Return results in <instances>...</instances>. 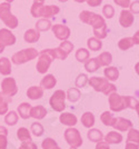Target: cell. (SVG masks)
<instances>
[{
	"mask_svg": "<svg viewBox=\"0 0 139 149\" xmlns=\"http://www.w3.org/2000/svg\"><path fill=\"white\" fill-rule=\"evenodd\" d=\"M81 93L79 91L78 88H70L69 90L66 93V98L69 100L70 102H76L80 99Z\"/></svg>",
	"mask_w": 139,
	"mask_h": 149,
	"instance_id": "obj_27",
	"label": "cell"
},
{
	"mask_svg": "<svg viewBox=\"0 0 139 149\" xmlns=\"http://www.w3.org/2000/svg\"><path fill=\"white\" fill-rule=\"evenodd\" d=\"M104 74H105V77L109 81H115L119 78V70L116 67H107L105 69Z\"/></svg>",
	"mask_w": 139,
	"mask_h": 149,
	"instance_id": "obj_26",
	"label": "cell"
},
{
	"mask_svg": "<svg viewBox=\"0 0 139 149\" xmlns=\"http://www.w3.org/2000/svg\"><path fill=\"white\" fill-rule=\"evenodd\" d=\"M96 149H110V147H109V143H108L100 140L96 145Z\"/></svg>",
	"mask_w": 139,
	"mask_h": 149,
	"instance_id": "obj_48",
	"label": "cell"
},
{
	"mask_svg": "<svg viewBox=\"0 0 139 149\" xmlns=\"http://www.w3.org/2000/svg\"><path fill=\"white\" fill-rule=\"evenodd\" d=\"M111 127H114L115 129L118 131H128L130 128H133V123L126 118L117 117L114 119V123L111 125Z\"/></svg>",
	"mask_w": 139,
	"mask_h": 149,
	"instance_id": "obj_12",
	"label": "cell"
},
{
	"mask_svg": "<svg viewBox=\"0 0 139 149\" xmlns=\"http://www.w3.org/2000/svg\"><path fill=\"white\" fill-rule=\"evenodd\" d=\"M40 38V32L36 29H28L24 35V39H25L26 42H29V44H35L37 42Z\"/></svg>",
	"mask_w": 139,
	"mask_h": 149,
	"instance_id": "obj_18",
	"label": "cell"
},
{
	"mask_svg": "<svg viewBox=\"0 0 139 149\" xmlns=\"http://www.w3.org/2000/svg\"><path fill=\"white\" fill-rule=\"evenodd\" d=\"M13 1H15V0H6V2H8V3H11Z\"/></svg>",
	"mask_w": 139,
	"mask_h": 149,
	"instance_id": "obj_55",
	"label": "cell"
},
{
	"mask_svg": "<svg viewBox=\"0 0 139 149\" xmlns=\"http://www.w3.org/2000/svg\"><path fill=\"white\" fill-rule=\"evenodd\" d=\"M79 19L83 24L90 25L94 29V35L98 39H105L107 37V25L104 17L95 13H90L88 10H83L79 15Z\"/></svg>",
	"mask_w": 139,
	"mask_h": 149,
	"instance_id": "obj_1",
	"label": "cell"
},
{
	"mask_svg": "<svg viewBox=\"0 0 139 149\" xmlns=\"http://www.w3.org/2000/svg\"><path fill=\"white\" fill-rule=\"evenodd\" d=\"M59 48L63 50L66 55H69L70 52L72 51V49H74V45L71 44L70 41H68V40H63V42L60 44Z\"/></svg>",
	"mask_w": 139,
	"mask_h": 149,
	"instance_id": "obj_42",
	"label": "cell"
},
{
	"mask_svg": "<svg viewBox=\"0 0 139 149\" xmlns=\"http://www.w3.org/2000/svg\"><path fill=\"white\" fill-rule=\"evenodd\" d=\"M0 74L3 76H9L11 74V62L7 57L0 58Z\"/></svg>",
	"mask_w": 139,
	"mask_h": 149,
	"instance_id": "obj_19",
	"label": "cell"
},
{
	"mask_svg": "<svg viewBox=\"0 0 139 149\" xmlns=\"http://www.w3.org/2000/svg\"><path fill=\"white\" fill-rule=\"evenodd\" d=\"M114 2L117 6L121 7L124 9H126L127 7H129L130 5V0H114Z\"/></svg>",
	"mask_w": 139,
	"mask_h": 149,
	"instance_id": "obj_45",
	"label": "cell"
},
{
	"mask_svg": "<svg viewBox=\"0 0 139 149\" xmlns=\"http://www.w3.org/2000/svg\"><path fill=\"white\" fill-rule=\"evenodd\" d=\"M3 51H5V46L0 42V54H2Z\"/></svg>",
	"mask_w": 139,
	"mask_h": 149,
	"instance_id": "obj_53",
	"label": "cell"
},
{
	"mask_svg": "<svg viewBox=\"0 0 139 149\" xmlns=\"http://www.w3.org/2000/svg\"><path fill=\"white\" fill-rule=\"evenodd\" d=\"M125 105L126 108H130V109H135L138 112V99L131 97V96H125Z\"/></svg>",
	"mask_w": 139,
	"mask_h": 149,
	"instance_id": "obj_33",
	"label": "cell"
},
{
	"mask_svg": "<svg viewBox=\"0 0 139 149\" xmlns=\"http://www.w3.org/2000/svg\"><path fill=\"white\" fill-rule=\"evenodd\" d=\"M0 42L6 46H13L16 44V36L9 29H0Z\"/></svg>",
	"mask_w": 139,
	"mask_h": 149,
	"instance_id": "obj_13",
	"label": "cell"
},
{
	"mask_svg": "<svg viewBox=\"0 0 139 149\" xmlns=\"http://www.w3.org/2000/svg\"><path fill=\"white\" fill-rule=\"evenodd\" d=\"M9 102H11V97L0 93V115H5V113L8 112Z\"/></svg>",
	"mask_w": 139,
	"mask_h": 149,
	"instance_id": "obj_25",
	"label": "cell"
},
{
	"mask_svg": "<svg viewBox=\"0 0 139 149\" xmlns=\"http://www.w3.org/2000/svg\"><path fill=\"white\" fill-rule=\"evenodd\" d=\"M105 141L109 145L111 143H120L122 141V136L117 131H110L105 136Z\"/></svg>",
	"mask_w": 139,
	"mask_h": 149,
	"instance_id": "obj_22",
	"label": "cell"
},
{
	"mask_svg": "<svg viewBox=\"0 0 139 149\" xmlns=\"http://www.w3.org/2000/svg\"><path fill=\"white\" fill-rule=\"evenodd\" d=\"M47 115V109L44 106H36V107H31L30 108V117L35 119H44Z\"/></svg>",
	"mask_w": 139,
	"mask_h": 149,
	"instance_id": "obj_17",
	"label": "cell"
},
{
	"mask_svg": "<svg viewBox=\"0 0 139 149\" xmlns=\"http://www.w3.org/2000/svg\"><path fill=\"white\" fill-rule=\"evenodd\" d=\"M65 100H66V93L61 89H59V90H56L52 93V96L49 99V104H50V107L55 111L63 112L66 108Z\"/></svg>",
	"mask_w": 139,
	"mask_h": 149,
	"instance_id": "obj_6",
	"label": "cell"
},
{
	"mask_svg": "<svg viewBox=\"0 0 139 149\" xmlns=\"http://www.w3.org/2000/svg\"><path fill=\"white\" fill-rule=\"evenodd\" d=\"M109 96V107L111 109V111L118 112L121 111L124 109H126V105H125V96H120L116 93H111L108 95Z\"/></svg>",
	"mask_w": 139,
	"mask_h": 149,
	"instance_id": "obj_9",
	"label": "cell"
},
{
	"mask_svg": "<svg viewBox=\"0 0 139 149\" xmlns=\"http://www.w3.org/2000/svg\"><path fill=\"white\" fill-rule=\"evenodd\" d=\"M133 46V39L130 37H126L120 39L119 42H118V48L120 50H128L129 48H131Z\"/></svg>",
	"mask_w": 139,
	"mask_h": 149,
	"instance_id": "obj_35",
	"label": "cell"
},
{
	"mask_svg": "<svg viewBox=\"0 0 139 149\" xmlns=\"http://www.w3.org/2000/svg\"><path fill=\"white\" fill-rule=\"evenodd\" d=\"M38 51L35 48H27V49H22L13 54V58H11V62L15 65H22L26 62L33 60L35 58L38 57Z\"/></svg>",
	"mask_w": 139,
	"mask_h": 149,
	"instance_id": "obj_5",
	"label": "cell"
},
{
	"mask_svg": "<svg viewBox=\"0 0 139 149\" xmlns=\"http://www.w3.org/2000/svg\"><path fill=\"white\" fill-rule=\"evenodd\" d=\"M88 84L95 89L96 91L105 93L106 96L116 91V86L113 85V84H110L107 78L91 77L90 79H88Z\"/></svg>",
	"mask_w": 139,
	"mask_h": 149,
	"instance_id": "obj_3",
	"label": "cell"
},
{
	"mask_svg": "<svg viewBox=\"0 0 139 149\" xmlns=\"http://www.w3.org/2000/svg\"><path fill=\"white\" fill-rule=\"evenodd\" d=\"M18 113L16 111H10L8 112L6 115V117H5V123L7 125H9V126H15V125L18 123Z\"/></svg>",
	"mask_w": 139,
	"mask_h": 149,
	"instance_id": "obj_34",
	"label": "cell"
},
{
	"mask_svg": "<svg viewBox=\"0 0 139 149\" xmlns=\"http://www.w3.org/2000/svg\"><path fill=\"white\" fill-rule=\"evenodd\" d=\"M138 36H139V32L137 31L136 33H135V36H133L131 39H133V45H138L139 44V40H138Z\"/></svg>",
	"mask_w": 139,
	"mask_h": 149,
	"instance_id": "obj_51",
	"label": "cell"
},
{
	"mask_svg": "<svg viewBox=\"0 0 139 149\" xmlns=\"http://www.w3.org/2000/svg\"><path fill=\"white\" fill-rule=\"evenodd\" d=\"M57 84V79L55 78L54 74H46L42 80H41V87L44 89H52Z\"/></svg>",
	"mask_w": 139,
	"mask_h": 149,
	"instance_id": "obj_20",
	"label": "cell"
},
{
	"mask_svg": "<svg viewBox=\"0 0 139 149\" xmlns=\"http://www.w3.org/2000/svg\"><path fill=\"white\" fill-rule=\"evenodd\" d=\"M87 46H88L89 50H91V51H98V50L101 49L102 42L100 41V39L92 37V38H89L88 40H87Z\"/></svg>",
	"mask_w": 139,
	"mask_h": 149,
	"instance_id": "obj_28",
	"label": "cell"
},
{
	"mask_svg": "<svg viewBox=\"0 0 139 149\" xmlns=\"http://www.w3.org/2000/svg\"><path fill=\"white\" fill-rule=\"evenodd\" d=\"M19 149H38V147L32 140H29V141H22Z\"/></svg>",
	"mask_w": 139,
	"mask_h": 149,
	"instance_id": "obj_44",
	"label": "cell"
},
{
	"mask_svg": "<svg viewBox=\"0 0 139 149\" xmlns=\"http://www.w3.org/2000/svg\"><path fill=\"white\" fill-rule=\"evenodd\" d=\"M51 30L54 32L55 37L59 39V40H68L70 37V29L69 27L63 24H57V25H51Z\"/></svg>",
	"mask_w": 139,
	"mask_h": 149,
	"instance_id": "obj_11",
	"label": "cell"
},
{
	"mask_svg": "<svg viewBox=\"0 0 139 149\" xmlns=\"http://www.w3.org/2000/svg\"><path fill=\"white\" fill-rule=\"evenodd\" d=\"M98 59V61L100 63V66H104V67H108L111 61H113V56H111V54H109V52H102L99 55V57L97 58Z\"/></svg>",
	"mask_w": 139,
	"mask_h": 149,
	"instance_id": "obj_30",
	"label": "cell"
},
{
	"mask_svg": "<svg viewBox=\"0 0 139 149\" xmlns=\"http://www.w3.org/2000/svg\"><path fill=\"white\" fill-rule=\"evenodd\" d=\"M38 61L36 65V69L39 74H46L48 71V69L50 67L51 62H52V57L49 55V52L47 51V49L40 51L38 54Z\"/></svg>",
	"mask_w": 139,
	"mask_h": 149,
	"instance_id": "obj_7",
	"label": "cell"
},
{
	"mask_svg": "<svg viewBox=\"0 0 139 149\" xmlns=\"http://www.w3.org/2000/svg\"><path fill=\"white\" fill-rule=\"evenodd\" d=\"M17 137L19 138V140L21 141H29V140H32L31 139V135H30V131L28 130L25 127H21L17 130Z\"/></svg>",
	"mask_w": 139,
	"mask_h": 149,
	"instance_id": "obj_31",
	"label": "cell"
},
{
	"mask_svg": "<svg viewBox=\"0 0 139 149\" xmlns=\"http://www.w3.org/2000/svg\"><path fill=\"white\" fill-rule=\"evenodd\" d=\"M76 2H78V3H82V2H85L86 0H75Z\"/></svg>",
	"mask_w": 139,
	"mask_h": 149,
	"instance_id": "obj_54",
	"label": "cell"
},
{
	"mask_svg": "<svg viewBox=\"0 0 139 149\" xmlns=\"http://www.w3.org/2000/svg\"><path fill=\"white\" fill-rule=\"evenodd\" d=\"M135 21V17H133V13H131L129 10L124 9L119 16V24L121 25V27L124 28H129L130 26L133 24Z\"/></svg>",
	"mask_w": 139,
	"mask_h": 149,
	"instance_id": "obj_14",
	"label": "cell"
},
{
	"mask_svg": "<svg viewBox=\"0 0 139 149\" xmlns=\"http://www.w3.org/2000/svg\"><path fill=\"white\" fill-rule=\"evenodd\" d=\"M88 84V77H87V74H80L78 77H77L76 79V86L78 88H82L85 87L86 85Z\"/></svg>",
	"mask_w": 139,
	"mask_h": 149,
	"instance_id": "obj_43",
	"label": "cell"
},
{
	"mask_svg": "<svg viewBox=\"0 0 139 149\" xmlns=\"http://www.w3.org/2000/svg\"><path fill=\"white\" fill-rule=\"evenodd\" d=\"M114 119H115V117L113 116V113L110 111L102 112L100 116L101 123L105 125V126H111L113 123H114Z\"/></svg>",
	"mask_w": 139,
	"mask_h": 149,
	"instance_id": "obj_36",
	"label": "cell"
},
{
	"mask_svg": "<svg viewBox=\"0 0 139 149\" xmlns=\"http://www.w3.org/2000/svg\"><path fill=\"white\" fill-rule=\"evenodd\" d=\"M0 135H8V130H7L6 127L0 126Z\"/></svg>",
	"mask_w": 139,
	"mask_h": 149,
	"instance_id": "obj_52",
	"label": "cell"
},
{
	"mask_svg": "<svg viewBox=\"0 0 139 149\" xmlns=\"http://www.w3.org/2000/svg\"><path fill=\"white\" fill-rule=\"evenodd\" d=\"M127 141L138 143L139 132L137 129H133V128H130V129H129V131H128V136H127Z\"/></svg>",
	"mask_w": 139,
	"mask_h": 149,
	"instance_id": "obj_39",
	"label": "cell"
},
{
	"mask_svg": "<svg viewBox=\"0 0 139 149\" xmlns=\"http://www.w3.org/2000/svg\"><path fill=\"white\" fill-rule=\"evenodd\" d=\"M30 131L35 135L36 137H40L44 135V127L42 125L39 124V123H33L30 127Z\"/></svg>",
	"mask_w": 139,
	"mask_h": 149,
	"instance_id": "obj_40",
	"label": "cell"
},
{
	"mask_svg": "<svg viewBox=\"0 0 139 149\" xmlns=\"http://www.w3.org/2000/svg\"><path fill=\"white\" fill-rule=\"evenodd\" d=\"M7 136L8 135H0V149H7V146H8Z\"/></svg>",
	"mask_w": 139,
	"mask_h": 149,
	"instance_id": "obj_47",
	"label": "cell"
},
{
	"mask_svg": "<svg viewBox=\"0 0 139 149\" xmlns=\"http://www.w3.org/2000/svg\"><path fill=\"white\" fill-rule=\"evenodd\" d=\"M30 108H31V105H30V104H28V102H22L21 105L18 106L17 111H18L19 116L22 119H29L30 118Z\"/></svg>",
	"mask_w": 139,
	"mask_h": 149,
	"instance_id": "obj_23",
	"label": "cell"
},
{
	"mask_svg": "<svg viewBox=\"0 0 139 149\" xmlns=\"http://www.w3.org/2000/svg\"><path fill=\"white\" fill-rule=\"evenodd\" d=\"M60 11L59 7L55 6V5H50V6H44V2H38V1H35L31 6V13L32 17L35 18H46L49 19L51 17H54L55 15H57L58 13Z\"/></svg>",
	"mask_w": 139,
	"mask_h": 149,
	"instance_id": "obj_2",
	"label": "cell"
},
{
	"mask_svg": "<svg viewBox=\"0 0 139 149\" xmlns=\"http://www.w3.org/2000/svg\"><path fill=\"white\" fill-rule=\"evenodd\" d=\"M70 149H76V148H72V147H71V148H70Z\"/></svg>",
	"mask_w": 139,
	"mask_h": 149,
	"instance_id": "obj_58",
	"label": "cell"
},
{
	"mask_svg": "<svg viewBox=\"0 0 139 149\" xmlns=\"http://www.w3.org/2000/svg\"><path fill=\"white\" fill-rule=\"evenodd\" d=\"M102 15L105 16V18L111 19L115 16V9L111 5H105L102 8Z\"/></svg>",
	"mask_w": 139,
	"mask_h": 149,
	"instance_id": "obj_41",
	"label": "cell"
},
{
	"mask_svg": "<svg viewBox=\"0 0 139 149\" xmlns=\"http://www.w3.org/2000/svg\"><path fill=\"white\" fill-rule=\"evenodd\" d=\"M0 20L3 21V24L9 27L10 29H16L18 27V18L13 16L11 13V6L8 2L0 3Z\"/></svg>",
	"mask_w": 139,
	"mask_h": 149,
	"instance_id": "obj_4",
	"label": "cell"
},
{
	"mask_svg": "<svg viewBox=\"0 0 139 149\" xmlns=\"http://www.w3.org/2000/svg\"><path fill=\"white\" fill-rule=\"evenodd\" d=\"M65 139L72 148H79L82 145V138L80 132L78 129L72 127H69L68 129L65 130Z\"/></svg>",
	"mask_w": 139,
	"mask_h": 149,
	"instance_id": "obj_8",
	"label": "cell"
},
{
	"mask_svg": "<svg viewBox=\"0 0 139 149\" xmlns=\"http://www.w3.org/2000/svg\"><path fill=\"white\" fill-rule=\"evenodd\" d=\"M87 137L90 141H94V143H98L104 139V135L99 129H90L87 132Z\"/></svg>",
	"mask_w": 139,
	"mask_h": 149,
	"instance_id": "obj_29",
	"label": "cell"
},
{
	"mask_svg": "<svg viewBox=\"0 0 139 149\" xmlns=\"http://www.w3.org/2000/svg\"><path fill=\"white\" fill-rule=\"evenodd\" d=\"M138 5H139V1H138V0H136L135 2L130 3V5H129V8H130V13H135V15H138V13H139Z\"/></svg>",
	"mask_w": 139,
	"mask_h": 149,
	"instance_id": "obj_46",
	"label": "cell"
},
{
	"mask_svg": "<svg viewBox=\"0 0 139 149\" xmlns=\"http://www.w3.org/2000/svg\"><path fill=\"white\" fill-rule=\"evenodd\" d=\"M89 51L85 48H80L76 51V59L79 62H85L89 58Z\"/></svg>",
	"mask_w": 139,
	"mask_h": 149,
	"instance_id": "obj_37",
	"label": "cell"
},
{
	"mask_svg": "<svg viewBox=\"0 0 139 149\" xmlns=\"http://www.w3.org/2000/svg\"><path fill=\"white\" fill-rule=\"evenodd\" d=\"M87 1V3H88V6L90 7H98L101 5V2H102V0H86Z\"/></svg>",
	"mask_w": 139,
	"mask_h": 149,
	"instance_id": "obj_49",
	"label": "cell"
},
{
	"mask_svg": "<svg viewBox=\"0 0 139 149\" xmlns=\"http://www.w3.org/2000/svg\"><path fill=\"white\" fill-rule=\"evenodd\" d=\"M81 124L86 128H91L95 125V116L92 112H85L81 116Z\"/></svg>",
	"mask_w": 139,
	"mask_h": 149,
	"instance_id": "obj_24",
	"label": "cell"
},
{
	"mask_svg": "<svg viewBox=\"0 0 139 149\" xmlns=\"http://www.w3.org/2000/svg\"><path fill=\"white\" fill-rule=\"evenodd\" d=\"M58 1H60V2H67L68 0H58Z\"/></svg>",
	"mask_w": 139,
	"mask_h": 149,
	"instance_id": "obj_56",
	"label": "cell"
},
{
	"mask_svg": "<svg viewBox=\"0 0 139 149\" xmlns=\"http://www.w3.org/2000/svg\"><path fill=\"white\" fill-rule=\"evenodd\" d=\"M125 149H138V143H129V141H127Z\"/></svg>",
	"mask_w": 139,
	"mask_h": 149,
	"instance_id": "obj_50",
	"label": "cell"
},
{
	"mask_svg": "<svg viewBox=\"0 0 139 149\" xmlns=\"http://www.w3.org/2000/svg\"><path fill=\"white\" fill-rule=\"evenodd\" d=\"M100 63L98 61L97 58H90V59H87L85 61V69L88 71V72H95L98 69L100 68Z\"/></svg>",
	"mask_w": 139,
	"mask_h": 149,
	"instance_id": "obj_21",
	"label": "cell"
},
{
	"mask_svg": "<svg viewBox=\"0 0 139 149\" xmlns=\"http://www.w3.org/2000/svg\"><path fill=\"white\" fill-rule=\"evenodd\" d=\"M41 146L42 149H61L52 138H46L41 143Z\"/></svg>",
	"mask_w": 139,
	"mask_h": 149,
	"instance_id": "obj_38",
	"label": "cell"
},
{
	"mask_svg": "<svg viewBox=\"0 0 139 149\" xmlns=\"http://www.w3.org/2000/svg\"><path fill=\"white\" fill-rule=\"evenodd\" d=\"M44 96V88L40 86H31L27 90V97L31 100L40 99Z\"/></svg>",
	"mask_w": 139,
	"mask_h": 149,
	"instance_id": "obj_15",
	"label": "cell"
},
{
	"mask_svg": "<svg viewBox=\"0 0 139 149\" xmlns=\"http://www.w3.org/2000/svg\"><path fill=\"white\" fill-rule=\"evenodd\" d=\"M51 28V22L48 20V19H40L37 21V24H36V30H38L39 32L40 31H47L49 30Z\"/></svg>",
	"mask_w": 139,
	"mask_h": 149,
	"instance_id": "obj_32",
	"label": "cell"
},
{
	"mask_svg": "<svg viewBox=\"0 0 139 149\" xmlns=\"http://www.w3.org/2000/svg\"><path fill=\"white\" fill-rule=\"evenodd\" d=\"M35 1H38V2H44V0H35Z\"/></svg>",
	"mask_w": 139,
	"mask_h": 149,
	"instance_id": "obj_57",
	"label": "cell"
},
{
	"mask_svg": "<svg viewBox=\"0 0 139 149\" xmlns=\"http://www.w3.org/2000/svg\"><path fill=\"white\" fill-rule=\"evenodd\" d=\"M60 123L65 126H68V127H74L77 124V117L74 113H70V112H63L60 115Z\"/></svg>",
	"mask_w": 139,
	"mask_h": 149,
	"instance_id": "obj_16",
	"label": "cell"
},
{
	"mask_svg": "<svg viewBox=\"0 0 139 149\" xmlns=\"http://www.w3.org/2000/svg\"><path fill=\"white\" fill-rule=\"evenodd\" d=\"M1 90H2V93L6 96H9V97L15 96L18 93V87H17L16 80L11 77L5 78L1 81Z\"/></svg>",
	"mask_w": 139,
	"mask_h": 149,
	"instance_id": "obj_10",
	"label": "cell"
}]
</instances>
